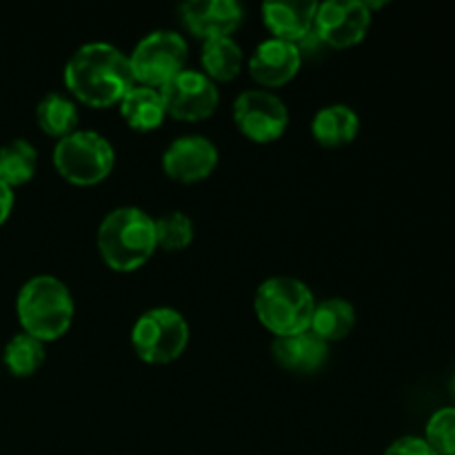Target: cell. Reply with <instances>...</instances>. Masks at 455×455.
<instances>
[{"instance_id":"2e32d148","label":"cell","mask_w":455,"mask_h":455,"mask_svg":"<svg viewBox=\"0 0 455 455\" xmlns=\"http://www.w3.org/2000/svg\"><path fill=\"white\" fill-rule=\"evenodd\" d=\"M120 114H123L124 123L133 129V132H154L167 118V109H164L163 96L160 89L145 87V84H133L124 98L120 100Z\"/></svg>"},{"instance_id":"ffe728a7","label":"cell","mask_w":455,"mask_h":455,"mask_svg":"<svg viewBox=\"0 0 455 455\" xmlns=\"http://www.w3.org/2000/svg\"><path fill=\"white\" fill-rule=\"evenodd\" d=\"M38 169V151L25 138H13L0 147V180L13 187L27 185Z\"/></svg>"},{"instance_id":"44dd1931","label":"cell","mask_w":455,"mask_h":455,"mask_svg":"<svg viewBox=\"0 0 455 455\" xmlns=\"http://www.w3.org/2000/svg\"><path fill=\"white\" fill-rule=\"evenodd\" d=\"M36 118H38V127L43 129L47 136L52 138H65L69 133L78 132V107L71 98L62 96V93L52 92L38 102L36 107Z\"/></svg>"},{"instance_id":"cb8c5ba5","label":"cell","mask_w":455,"mask_h":455,"mask_svg":"<svg viewBox=\"0 0 455 455\" xmlns=\"http://www.w3.org/2000/svg\"><path fill=\"white\" fill-rule=\"evenodd\" d=\"M425 440L438 455H455V407H444L429 418Z\"/></svg>"},{"instance_id":"30bf717a","label":"cell","mask_w":455,"mask_h":455,"mask_svg":"<svg viewBox=\"0 0 455 455\" xmlns=\"http://www.w3.org/2000/svg\"><path fill=\"white\" fill-rule=\"evenodd\" d=\"M371 27V12L363 0L318 3L314 31L327 47L347 49L363 43Z\"/></svg>"},{"instance_id":"8fae6325","label":"cell","mask_w":455,"mask_h":455,"mask_svg":"<svg viewBox=\"0 0 455 455\" xmlns=\"http://www.w3.org/2000/svg\"><path fill=\"white\" fill-rule=\"evenodd\" d=\"M218 167V149L209 138L187 133L176 138L163 154V169L172 180L182 185L207 180Z\"/></svg>"},{"instance_id":"5bb4252c","label":"cell","mask_w":455,"mask_h":455,"mask_svg":"<svg viewBox=\"0 0 455 455\" xmlns=\"http://www.w3.org/2000/svg\"><path fill=\"white\" fill-rule=\"evenodd\" d=\"M315 12V0H275L262 4V22L274 38L298 44L314 31Z\"/></svg>"},{"instance_id":"4fadbf2b","label":"cell","mask_w":455,"mask_h":455,"mask_svg":"<svg viewBox=\"0 0 455 455\" xmlns=\"http://www.w3.org/2000/svg\"><path fill=\"white\" fill-rule=\"evenodd\" d=\"M302 67V56L298 44L284 40H262L249 58V74L260 87H283L298 76Z\"/></svg>"},{"instance_id":"277c9868","label":"cell","mask_w":455,"mask_h":455,"mask_svg":"<svg viewBox=\"0 0 455 455\" xmlns=\"http://www.w3.org/2000/svg\"><path fill=\"white\" fill-rule=\"evenodd\" d=\"M314 307L311 289L291 275H274L265 280L253 298L258 323L275 338L309 331Z\"/></svg>"},{"instance_id":"7a4b0ae2","label":"cell","mask_w":455,"mask_h":455,"mask_svg":"<svg viewBox=\"0 0 455 455\" xmlns=\"http://www.w3.org/2000/svg\"><path fill=\"white\" fill-rule=\"evenodd\" d=\"M98 251L105 265L118 274L145 267L156 253L154 218L138 207H118L98 227Z\"/></svg>"},{"instance_id":"d6986e66","label":"cell","mask_w":455,"mask_h":455,"mask_svg":"<svg viewBox=\"0 0 455 455\" xmlns=\"http://www.w3.org/2000/svg\"><path fill=\"white\" fill-rule=\"evenodd\" d=\"M200 60H203V74L209 80L227 83V80H234L243 71L244 56L243 49L234 38H218L207 40L203 44Z\"/></svg>"},{"instance_id":"9a60e30c","label":"cell","mask_w":455,"mask_h":455,"mask_svg":"<svg viewBox=\"0 0 455 455\" xmlns=\"http://www.w3.org/2000/svg\"><path fill=\"white\" fill-rule=\"evenodd\" d=\"M271 354L275 363L287 371L315 373L327 363L329 345L311 331H302L296 336L275 338Z\"/></svg>"},{"instance_id":"9c48e42d","label":"cell","mask_w":455,"mask_h":455,"mask_svg":"<svg viewBox=\"0 0 455 455\" xmlns=\"http://www.w3.org/2000/svg\"><path fill=\"white\" fill-rule=\"evenodd\" d=\"M164 109L167 116L176 120H187V123H198V120L209 118L218 109L220 93L213 80H209L203 71L185 69L169 80L163 89Z\"/></svg>"},{"instance_id":"6da1fadb","label":"cell","mask_w":455,"mask_h":455,"mask_svg":"<svg viewBox=\"0 0 455 455\" xmlns=\"http://www.w3.org/2000/svg\"><path fill=\"white\" fill-rule=\"evenodd\" d=\"M65 84L76 100L105 109L118 105L136 80L127 53L109 43H89L65 65Z\"/></svg>"},{"instance_id":"d4e9b609","label":"cell","mask_w":455,"mask_h":455,"mask_svg":"<svg viewBox=\"0 0 455 455\" xmlns=\"http://www.w3.org/2000/svg\"><path fill=\"white\" fill-rule=\"evenodd\" d=\"M385 455H438V453L427 444L425 438H418V435H404V438H398L395 443H391Z\"/></svg>"},{"instance_id":"3957f363","label":"cell","mask_w":455,"mask_h":455,"mask_svg":"<svg viewBox=\"0 0 455 455\" xmlns=\"http://www.w3.org/2000/svg\"><path fill=\"white\" fill-rule=\"evenodd\" d=\"M16 314L22 333L40 342H53L65 336L74 323V296L62 280L36 275L18 291Z\"/></svg>"},{"instance_id":"7c38bea8","label":"cell","mask_w":455,"mask_h":455,"mask_svg":"<svg viewBox=\"0 0 455 455\" xmlns=\"http://www.w3.org/2000/svg\"><path fill=\"white\" fill-rule=\"evenodd\" d=\"M243 18L244 9L238 0H191L180 7L182 25L203 43L231 38Z\"/></svg>"},{"instance_id":"52a82bcc","label":"cell","mask_w":455,"mask_h":455,"mask_svg":"<svg viewBox=\"0 0 455 455\" xmlns=\"http://www.w3.org/2000/svg\"><path fill=\"white\" fill-rule=\"evenodd\" d=\"M187 40L178 31L158 29L147 34L129 56L136 84L163 89L187 69Z\"/></svg>"},{"instance_id":"5b68a950","label":"cell","mask_w":455,"mask_h":455,"mask_svg":"<svg viewBox=\"0 0 455 455\" xmlns=\"http://www.w3.org/2000/svg\"><path fill=\"white\" fill-rule=\"evenodd\" d=\"M116 154L111 142L96 132H78L60 138L53 149V167L76 187L100 185L114 172Z\"/></svg>"},{"instance_id":"ac0fdd59","label":"cell","mask_w":455,"mask_h":455,"mask_svg":"<svg viewBox=\"0 0 455 455\" xmlns=\"http://www.w3.org/2000/svg\"><path fill=\"white\" fill-rule=\"evenodd\" d=\"M355 327V309L345 298H327L314 307L311 315L309 331L324 340L327 345L331 342L345 340Z\"/></svg>"},{"instance_id":"ba28073f","label":"cell","mask_w":455,"mask_h":455,"mask_svg":"<svg viewBox=\"0 0 455 455\" xmlns=\"http://www.w3.org/2000/svg\"><path fill=\"white\" fill-rule=\"evenodd\" d=\"M234 123L244 138L267 145L287 132L289 111L275 93L267 89H249L235 98Z\"/></svg>"},{"instance_id":"4316f807","label":"cell","mask_w":455,"mask_h":455,"mask_svg":"<svg viewBox=\"0 0 455 455\" xmlns=\"http://www.w3.org/2000/svg\"><path fill=\"white\" fill-rule=\"evenodd\" d=\"M451 391H453V395H455V373H453V380H451Z\"/></svg>"},{"instance_id":"484cf974","label":"cell","mask_w":455,"mask_h":455,"mask_svg":"<svg viewBox=\"0 0 455 455\" xmlns=\"http://www.w3.org/2000/svg\"><path fill=\"white\" fill-rule=\"evenodd\" d=\"M13 209V189H9L3 180H0V225L7 222V218L12 216Z\"/></svg>"},{"instance_id":"603a6c76","label":"cell","mask_w":455,"mask_h":455,"mask_svg":"<svg viewBox=\"0 0 455 455\" xmlns=\"http://www.w3.org/2000/svg\"><path fill=\"white\" fill-rule=\"evenodd\" d=\"M156 243L164 251H182L194 240V222L187 213L169 212L156 218Z\"/></svg>"},{"instance_id":"e0dca14e","label":"cell","mask_w":455,"mask_h":455,"mask_svg":"<svg viewBox=\"0 0 455 455\" xmlns=\"http://www.w3.org/2000/svg\"><path fill=\"white\" fill-rule=\"evenodd\" d=\"M360 132V118L349 105H327L311 120V133L315 140L329 149H338L355 140Z\"/></svg>"},{"instance_id":"7402d4cb","label":"cell","mask_w":455,"mask_h":455,"mask_svg":"<svg viewBox=\"0 0 455 455\" xmlns=\"http://www.w3.org/2000/svg\"><path fill=\"white\" fill-rule=\"evenodd\" d=\"M44 342L36 340L29 333H16L4 345V367L16 378H29L43 367L44 363Z\"/></svg>"},{"instance_id":"8992f818","label":"cell","mask_w":455,"mask_h":455,"mask_svg":"<svg viewBox=\"0 0 455 455\" xmlns=\"http://www.w3.org/2000/svg\"><path fill=\"white\" fill-rule=\"evenodd\" d=\"M189 345V324L172 307L145 311L132 327V347L147 364H169L180 358Z\"/></svg>"}]
</instances>
